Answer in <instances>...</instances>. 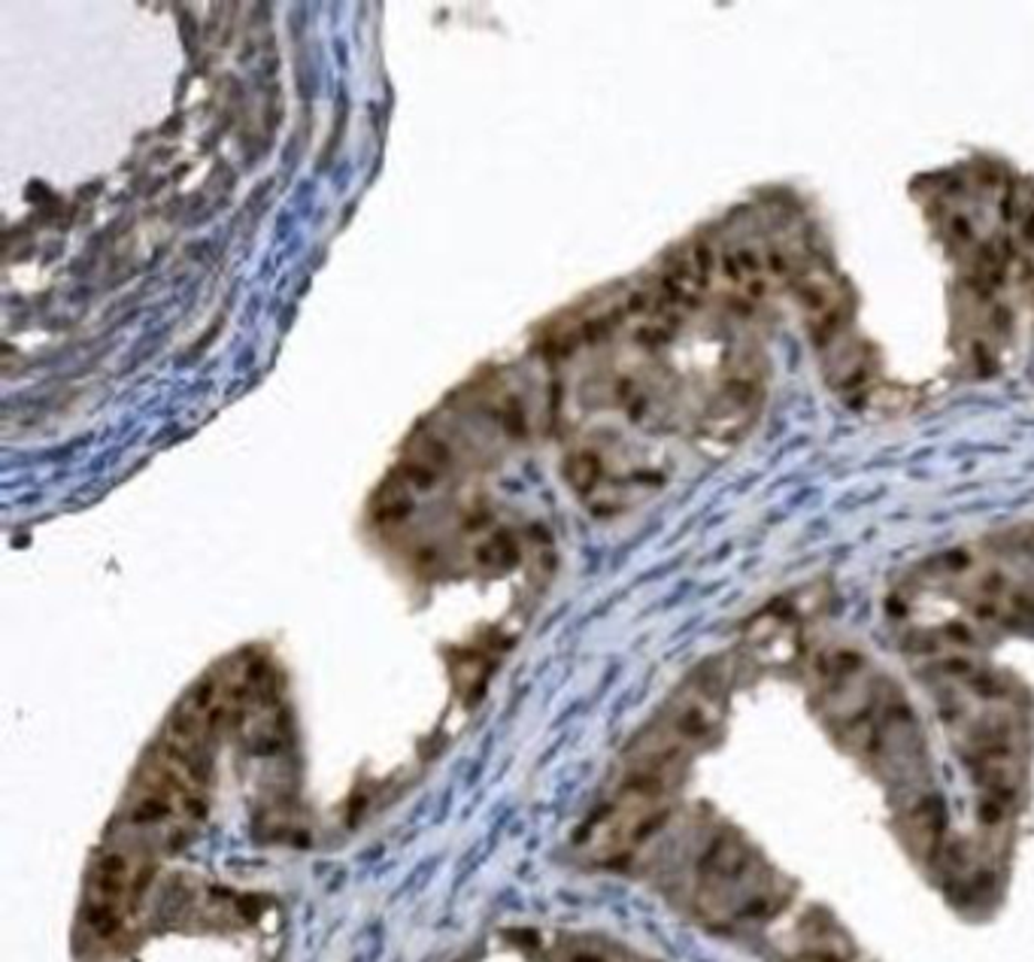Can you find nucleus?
<instances>
[{"instance_id": "1", "label": "nucleus", "mask_w": 1034, "mask_h": 962, "mask_svg": "<svg viewBox=\"0 0 1034 962\" xmlns=\"http://www.w3.org/2000/svg\"><path fill=\"white\" fill-rule=\"evenodd\" d=\"M783 962H861L856 941L823 908H804L783 941Z\"/></svg>"}, {"instance_id": "2", "label": "nucleus", "mask_w": 1034, "mask_h": 962, "mask_svg": "<svg viewBox=\"0 0 1034 962\" xmlns=\"http://www.w3.org/2000/svg\"><path fill=\"white\" fill-rule=\"evenodd\" d=\"M153 878V866L143 856L130 850H104L94 859L92 875H88V902L101 908H116L125 911L137 902V896L146 890V883Z\"/></svg>"}, {"instance_id": "3", "label": "nucleus", "mask_w": 1034, "mask_h": 962, "mask_svg": "<svg viewBox=\"0 0 1034 962\" xmlns=\"http://www.w3.org/2000/svg\"><path fill=\"white\" fill-rule=\"evenodd\" d=\"M480 562L489 568H506L510 562H516V550L510 544V537H494L489 544H482Z\"/></svg>"}]
</instances>
